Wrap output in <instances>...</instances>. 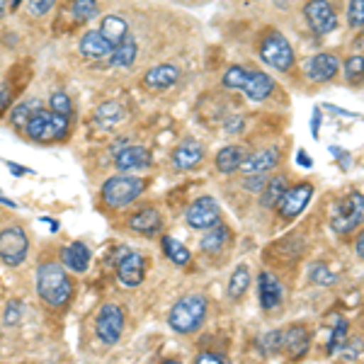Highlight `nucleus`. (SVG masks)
<instances>
[{
	"label": "nucleus",
	"instance_id": "f257e3e1",
	"mask_svg": "<svg viewBox=\"0 0 364 364\" xmlns=\"http://www.w3.org/2000/svg\"><path fill=\"white\" fill-rule=\"evenodd\" d=\"M37 294L54 309L66 306L73 296V282L61 262H44L37 269Z\"/></svg>",
	"mask_w": 364,
	"mask_h": 364
},
{
	"label": "nucleus",
	"instance_id": "f03ea898",
	"mask_svg": "<svg viewBox=\"0 0 364 364\" xmlns=\"http://www.w3.org/2000/svg\"><path fill=\"white\" fill-rule=\"evenodd\" d=\"M224 85L231 87V90H243V95L248 97L250 102H262V100H267L274 90V80L269 78L267 73L245 70L240 66H233L226 70Z\"/></svg>",
	"mask_w": 364,
	"mask_h": 364
},
{
	"label": "nucleus",
	"instance_id": "7ed1b4c3",
	"mask_svg": "<svg viewBox=\"0 0 364 364\" xmlns=\"http://www.w3.org/2000/svg\"><path fill=\"white\" fill-rule=\"evenodd\" d=\"M27 136L37 144H49V141H61L68 134V117L58 114L54 109H34L32 117L25 124Z\"/></svg>",
	"mask_w": 364,
	"mask_h": 364
},
{
	"label": "nucleus",
	"instance_id": "20e7f679",
	"mask_svg": "<svg viewBox=\"0 0 364 364\" xmlns=\"http://www.w3.org/2000/svg\"><path fill=\"white\" fill-rule=\"evenodd\" d=\"M204 316H207V299L199 296V294H190V296H182L173 309H170L168 323L173 331L182 333H195L199 326H202Z\"/></svg>",
	"mask_w": 364,
	"mask_h": 364
},
{
	"label": "nucleus",
	"instance_id": "39448f33",
	"mask_svg": "<svg viewBox=\"0 0 364 364\" xmlns=\"http://www.w3.org/2000/svg\"><path fill=\"white\" fill-rule=\"evenodd\" d=\"M146 190V182L139 178H129V175H114L102 185V199L107 207L122 209L132 204L141 192Z\"/></svg>",
	"mask_w": 364,
	"mask_h": 364
},
{
	"label": "nucleus",
	"instance_id": "423d86ee",
	"mask_svg": "<svg viewBox=\"0 0 364 364\" xmlns=\"http://www.w3.org/2000/svg\"><path fill=\"white\" fill-rule=\"evenodd\" d=\"M260 58L269 68L287 73L294 66V49L282 32H267L260 42Z\"/></svg>",
	"mask_w": 364,
	"mask_h": 364
},
{
	"label": "nucleus",
	"instance_id": "0eeeda50",
	"mask_svg": "<svg viewBox=\"0 0 364 364\" xmlns=\"http://www.w3.org/2000/svg\"><path fill=\"white\" fill-rule=\"evenodd\" d=\"M362 219H364V197L362 192H352V195H348L338 204L331 228L343 236V233H352L355 228H360Z\"/></svg>",
	"mask_w": 364,
	"mask_h": 364
},
{
	"label": "nucleus",
	"instance_id": "6e6552de",
	"mask_svg": "<svg viewBox=\"0 0 364 364\" xmlns=\"http://www.w3.org/2000/svg\"><path fill=\"white\" fill-rule=\"evenodd\" d=\"M29 252V238L22 226H8L0 233V260L10 267H17L25 262Z\"/></svg>",
	"mask_w": 364,
	"mask_h": 364
},
{
	"label": "nucleus",
	"instance_id": "1a4fd4ad",
	"mask_svg": "<svg viewBox=\"0 0 364 364\" xmlns=\"http://www.w3.org/2000/svg\"><path fill=\"white\" fill-rule=\"evenodd\" d=\"M95 331L105 345H114L122 338V333H124V311L117 304H105L97 314Z\"/></svg>",
	"mask_w": 364,
	"mask_h": 364
},
{
	"label": "nucleus",
	"instance_id": "9d476101",
	"mask_svg": "<svg viewBox=\"0 0 364 364\" xmlns=\"http://www.w3.org/2000/svg\"><path fill=\"white\" fill-rule=\"evenodd\" d=\"M314 197V185L311 182H299L294 187H287L284 195L279 197L277 209L284 221H294L304 209H306L309 199Z\"/></svg>",
	"mask_w": 364,
	"mask_h": 364
},
{
	"label": "nucleus",
	"instance_id": "9b49d317",
	"mask_svg": "<svg viewBox=\"0 0 364 364\" xmlns=\"http://www.w3.org/2000/svg\"><path fill=\"white\" fill-rule=\"evenodd\" d=\"M304 17L316 34H331L338 29V15L331 0H309L304 8Z\"/></svg>",
	"mask_w": 364,
	"mask_h": 364
},
{
	"label": "nucleus",
	"instance_id": "f8f14e48",
	"mask_svg": "<svg viewBox=\"0 0 364 364\" xmlns=\"http://www.w3.org/2000/svg\"><path fill=\"white\" fill-rule=\"evenodd\" d=\"M221 219V207L214 197H199L192 202V207L187 209V224L197 231H207L214 224H219Z\"/></svg>",
	"mask_w": 364,
	"mask_h": 364
},
{
	"label": "nucleus",
	"instance_id": "ddd939ff",
	"mask_svg": "<svg viewBox=\"0 0 364 364\" xmlns=\"http://www.w3.org/2000/svg\"><path fill=\"white\" fill-rule=\"evenodd\" d=\"M144 272H146V260L144 255L134 250L122 248L119 257H117V274H119L122 284L127 287H139L144 282Z\"/></svg>",
	"mask_w": 364,
	"mask_h": 364
},
{
	"label": "nucleus",
	"instance_id": "4468645a",
	"mask_svg": "<svg viewBox=\"0 0 364 364\" xmlns=\"http://www.w3.org/2000/svg\"><path fill=\"white\" fill-rule=\"evenodd\" d=\"M151 163H154V158L146 146H127V149L117 151L114 156L117 170H144L151 168Z\"/></svg>",
	"mask_w": 364,
	"mask_h": 364
},
{
	"label": "nucleus",
	"instance_id": "2eb2a0df",
	"mask_svg": "<svg viewBox=\"0 0 364 364\" xmlns=\"http://www.w3.org/2000/svg\"><path fill=\"white\" fill-rule=\"evenodd\" d=\"M279 149L277 146H269V149H262L257 151L255 156H248L243 161V166H240L238 170H243L245 175H265L269 173L272 168H277L279 163Z\"/></svg>",
	"mask_w": 364,
	"mask_h": 364
},
{
	"label": "nucleus",
	"instance_id": "dca6fc26",
	"mask_svg": "<svg viewBox=\"0 0 364 364\" xmlns=\"http://www.w3.org/2000/svg\"><path fill=\"white\" fill-rule=\"evenodd\" d=\"M129 228H132L134 233H141V236L151 238V236H158L163 228V216L161 211L156 207H146L141 209L139 214H134L132 219H129Z\"/></svg>",
	"mask_w": 364,
	"mask_h": 364
},
{
	"label": "nucleus",
	"instance_id": "f3484780",
	"mask_svg": "<svg viewBox=\"0 0 364 364\" xmlns=\"http://www.w3.org/2000/svg\"><path fill=\"white\" fill-rule=\"evenodd\" d=\"M338 70H340V61L333 54H316L306 66V73L314 83H328V80L336 78Z\"/></svg>",
	"mask_w": 364,
	"mask_h": 364
},
{
	"label": "nucleus",
	"instance_id": "a211bd4d",
	"mask_svg": "<svg viewBox=\"0 0 364 364\" xmlns=\"http://www.w3.org/2000/svg\"><path fill=\"white\" fill-rule=\"evenodd\" d=\"M180 78V70L173 63H161V66H154L151 70H146L144 75V87L146 90H166V87L175 85Z\"/></svg>",
	"mask_w": 364,
	"mask_h": 364
},
{
	"label": "nucleus",
	"instance_id": "6ab92c4d",
	"mask_svg": "<svg viewBox=\"0 0 364 364\" xmlns=\"http://www.w3.org/2000/svg\"><path fill=\"white\" fill-rule=\"evenodd\" d=\"M309 345H311V338L304 326H294L287 333H282V348H284L289 360H301L309 352Z\"/></svg>",
	"mask_w": 364,
	"mask_h": 364
},
{
	"label": "nucleus",
	"instance_id": "aec40b11",
	"mask_svg": "<svg viewBox=\"0 0 364 364\" xmlns=\"http://www.w3.org/2000/svg\"><path fill=\"white\" fill-rule=\"evenodd\" d=\"M257 291H260V306L265 311L277 309L282 304V284L272 272H260V277H257Z\"/></svg>",
	"mask_w": 364,
	"mask_h": 364
},
{
	"label": "nucleus",
	"instance_id": "412c9836",
	"mask_svg": "<svg viewBox=\"0 0 364 364\" xmlns=\"http://www.w3.org/2000/svg\"><path fill=\"white\" fill-rule=\"evenodd\" d=\"M202 158H204V146L199 144L197 139H185L178 149H175L173 163L178 170H192Z\"/></svg>",
	"mask_w": 364,
	"mask_h": 364
},
{
	"label": "nucleus",
	"instance_id": "4be33fe9",
	"mask_svg": "<svg viewBox=\"0 0 364 364\" xmlns=\"http://www.w3.org/2000/svg\"><path fill=\"white\" fill-rule=\"evenodd\" d=\"M80 54L87 56V58H109L114 46L107 42V39L100 34V29H92V32H85L83 39L78 44Z\"/></svg>",
	"mask_w": 364,
	"mask_h": 364
},
{
	"label": "nucleus",
	"instance_id": "5701e85b",
	"mask_svg": "<svg viewBox=\"0 0 364 364\" xmlns=\"http://www.w3.org/2000/svg\"><path fill=\"white\" fill-rule=\"evenodd\" d=\"M63 257V267L70 269V272H85L87 267H90V248H87L85 243H80V240H75V243L66 245V250L61 252Z\"/></svg>",
	"mask_w": 364,
	"mask_h": 364
},
{
	"label": "nucleus",
	"instance_id": "b1692460",
	"mask_svg": "<svg viewBox=\"0 0 364 364\" xmlns=\"http://www.w3.org/2000/svg\"><path fill=\"white\" fill-rule=\"evenodd\" d=\"M245 158H248V149H245V146L231 144V146H226V149H221L219 156H216V170L224 175H231L243 166Z\"/></svg>",
	"mask_w": 364,
	"mask_h": 364
},
{
	"label": "nucleus",
	"instance_id": "393cba45",
	"mask_svg": "<svg viewBox=\"0 0 364 364\" xmlns=\"http://www.w3.org/2000/svg\"><path fill=\"white\" fill-rule=\"evenodd\" d=\"M124 119H127V109H124V105H119V102H105V105H100L95 112V122L102 129H107V132L117 129Z\"/></svg>",
	"mask_w": 364,
	"mask_h": 364
},
{
	"label": "nucleus",
	"instance_id": "a878e982",
	"mask_svg": "<svg viewBox=\"0 0 364 364\" xmlns=\"http://www.w3.org/2000/svg\"><path fill=\"white\" fill-rule=\"evenodd\" d=\"M100 34H102V37L107 39V42L112 44V46H117L129 34V25H127L124 17L107 15V17H102V25H100Z\"/></svg>",
	"mask_w": 364,
	"mask_h": 364
},
{
	"label": "nucleus",
	"instance_id": "bb28decb",
	"mask_svg": "<svg viewBox=\"0 0 364 364\" xmlns=\"http://www.w3.org/2000/svg\"><path fill=\"white\" fill-rule=\"evenodd\" d=\"M207 236L202 238V250L204 252H209V255H219V250L226 245V240H228V228L221 224H214L211 228H207Z\"/></svg>",
	"mask_w": 364,
	"mask_h": 364
},
{
	"label": "nucleus",
	"instance_id": "cd10ccee",
	"mask_svg": "<svg viewBox=\"0 0 364 364\" xmlns=\"http://www.w3.org/2000/svg\"><path fill=\"white\" fill-rule=\"evenodd\" d=\"M109 58H112V66H122V68H129L134 63V58H136V42H134L132 37L122 39L119 44L112 49V54H109Z\"/></svg>",
	"mask_w": 364,
	"mask_h": 364
},
{
	"label": "nucleus",
	"instance_id": "c85d7f7f",
	"mask_svg": "<svg viewBox=\"0 0 364 364\" xmlns=\"http://www.w3.org/2000/svg\"><path fill=\"white\" fill-rule=\"evenodd\" d=\"M289 187V182H287L284 175H277V178H272L267 182L265 187H262V207L265 209H274L277 207V202H279V197L284 195V190Z\"/></svg>",
	"mask_w": 364,
	"mask_h": 364
},
{
	"label": "nucleus",
	"instance_id": "c756f323",
	"mask_svg": "<svg viewBox=\"0 0 364 364\" xmlns=\"http://www.w3.org/2000/svg\"><path fill=\"white\" fill-rule=\"evenodd\" d=\"M161 243H163V252L168 255L170 262H175V265H187V262H190V250H187V245H182L180 240L163 236Z\"/></svg>",
	"mask_w": 364,
	"mask_h": 364
},
{
	"label": "nucleus",
	"instance_id": "7c9ffc66",
	"mask_svg": "<svg viewBox=\"0 0 364 364\" xmlns=\"http://www.w3.org/2000/svg\"><path fill=\"white\" fill-rule=\"evenodd\" d=\"M250 284V272L245 265H238L236 269H233L231 274V282H228V296L231 299H240L245 294V289H248Z\"/></svg>",
	"mask_w": 364,
	"mask_h": 364
},
{
	"label": "nucleus",
	"instance_id": "2f4dec72",
	"mask_svg": "<svg viewBox=\"0 0 364 364\" xmlns=\"http://www.w3.org/2000/svg\"><path fill=\"white\" fill-rule=\"evenodd\" d=\"M70 13H73L75 22H90L100 15L97 0H73L70 3Z\"/></svg>",
	"mask_w": 364,
	"mask_h": 364
},
{
	"label": "nucleus",
	"instance_id": "473e14b6",
	"mask_svg": "<svg viewBox=\"0 0 364 364\" xmlns=\"http://www.w3.org/2000/svg\"><path fill=\"white\" fill-rule=\"evenodd\" d=\"M309 277H311L314 284H318V287H331V284H336V282H338V274H333L331 269H328V265H323V262L311 265Z\"/></svg>",
	"mask_w": 364,
	"mask_h": 364
},
{
	"label": "nucleus",
	"instance_id": "72a5a7b5",
	"mask_svg": "<svg viewBox=\"0 0 364 364\" xmlns=\"http://www.w3.org/2000/svg\"><path fill=\"white\" fill-rule=\"evenodd\" d=\"M348 331H350V323L345 318H338L336 328H333V336H331V345H328V355H333V352H338L343 348V343L348 340Z\"/></svg>",
	"mask_w": 364,
	"mask_h": 364
},
{
	"label": "nucleus",
	"instance_id": "f704fd0d",
	"mask_svg": "<svg viewBox=\"0 0 364 364\" xmlns=\"http://www.w3.org/2000/svg\"><path fill=\"white\" fill-rule=\"evenodd\" d=\"M34 105L37 102H20V105H15V109L10 112V122H13V127H17V129H25V124H27V119L32 117V112H34Z\"/></svg>",
	"mask_w": 364,
	"mask_h": 364
},
{
	"label": "nucleus",
	"instance_id": "c9c22d12",
	"mask_svg": "<svg viewBox=\"0 0 364 364\" xmlns=\"http://www.w3.org/2000/svg\"><path fill=\"white\" fill-rule=\"evenodd\" d=\"M348 22H350L352 29H362V25H364V0H350Z\"/></svg>",
	"mask_w": 364,
	"mask_h": 364
},
{
	"label": "nucleus",
	"instance_id": "e433bc0d",
	"mask_svg": "<svg viewBox=\"0 0 364 364\" xmlns=\"http://www.w3.org/2000/svg\"><path fill=\"white\" fill-rule=\"evenodd\" d=\"M49 105H51V109L58 112V114H66L68 117L70 112H73V102H70V97L63 90H56L54 95H51Z\"/></svg>",
	"mask_w": 364,
	"mask_h": 364
},
{
	"label": "nucleus",
	"instance_id": "4c0bfd02",
	"mask_svg": "<svg viewBox=\"0 0 364 364\" xmlns=\"http://www.w3.org/2000/svg\"><path fill=\"white\" fill-rule=\"evenodd\" d=\"M362 63H364V58L357 54V56H350L348 61H345V75H348V80L350 83H360L362 80Z\"/></svg>",
	"mask_w": 364,
	"mask_h": 364
},
{
	"label": "nucleus",
	"instance_id": "58836bf2",
	"mask_svg": "<svg viewBox=\"0 0 364 364\" xmlns=\"http://www.w3.org/2000/svg\"><path fill=\"white\" fill-rule=\"evenodd\" d=\"M260 348H262V355H274V352L282 350V333L279 331H272L267 333L265 338L260 340Z\"/></svg>",
	"mask_w": 364,
	"mask_h": 364
},
{
	"label": "nucleus",
	"instance_id": "ea45409f",
	"mask_svg": "<svg viewBox=\"0 0 364 364\" xmlns=\"http://www.w3.org/2000/svg\"><path fill=\"white\" fill-rule=\"evenodd\" d=\"M56 5V0H27V8L34 17H42Z\"/></svg>",
	"mask_w": 364,
	"mask_h": 364
},
{
	"label": "nucleus",
	"instance_id": "a19ab883",
	"mask_svg": "<svg viewBox=\"0 0 364 364\" xmlns=\"http://www.w3.org/2000/svg\"><path fill=\"white\" fill-rule=\"evenodd\" d=\"M22 318V304L20 301H10L5 309V326H17Z\"/></svg>",
	"mask_w": 364,
	"mask_h": 364
},
{
	"label": "nucleus",
	"instance_id": "79ce46f5",
	"mask_svg": "<svg viewBox=\"0 0 364 364\" xmlns=\"http://www.w3.org/2000/svg\"><path fill=\"white\" fill-rule=\"evenodd\" d=\"M340 350H343V352H340V355H343V360H360V355H362L360 340H355V343H352V340H345Z\"/></svg>",
	"mask_w": 364,
	"mask_h": 364
},
{
	"label": "nucleus",
	"instance_id": "37998d69",
	"mask_svg": "<svg viewBox=\"0 0 364 364\" xmlns=\"http://www.w3.org/2000/svg\"><path fill=\"white\" fill-rule=\"evenodd\" d=\"M10 100H13V87H10V83H3L0 85V117L10 107Z\"/></svg>",
	"mask_w": 364,
	"mask_h": 364
},
{
	"label": "nucleus",
	"instance_id": "c03bdc74",
	"mask_svg": "<svg viewBox=\"0 0 364 364\" xmlns=\"http://www.w3.org/2000/svg\"><path fill=\"white\" fill-rule=\"evenodd\" d=\"M262 185H265V175H245V187L250 192H260Z\"/></svg>",
	"mask_w": 364,
	"mask_h": 364
},
{
	"label": "nucleus",
	"instance_id": "a18cd8bd",
	"mask_svg": "<svg viewBox=\"0 0 364 364\" xmlns=\"http://www.w3.org/2000/svg\"><path fill=\"white\" fill-rule=\"evenodd\" d=\"M331 154L338 158L340 161V166H343V170H348L350 168V161H352V156L350 154H345L343 149H340V146H331Z\"/></svg>",
	"mask_w": 364,
	"mask_h": 364
},
{
	"label": "nucleus",
	"instance_id": "49530a36",
	"mask_svg": "<svg viewBox=\"0 0 364 364\" xmlns=\"http://www.w3.org/2000/svg\"><path fill=\"white\" fill-rule=\"evenodd\" d=\"M197 362L214 364V362H226V357H224V355H219V352H199V355H197Z\"/></svg>",
	"mask_w": 364,
	"mask_h": 364
},
{
	"label": "nucleus",
	"instance_id": "de8ad7c7",
	"mask_svg": "<svg viewBox=\"0 0 364 364\" xmlns=\"http://www.w3.org/2000/svg\"><path fill=\"white\" fill-rule=\"evenodd\" d=\"M311 134H314V139L321 136V109L316 107L314 114H311Z\"/></svg>",
	"mask_w": 364,
	"mask_h": 364
},
{
	"label": "nucleus",
	"instance_id": "09e8293b",
	"mask_svg": "<svg viewBox=\"0 0 364 364\" xmlns=\"http://www.w3.org/2000/svg\"><path fill=\"white\" fill-rule=\"evenodd\" d=\"M226 132H228V134L243 132V119H240V117H231V119L226 122Z\"/></svg>",
	"mask_w": 364,
	"mask_h": 364
},
{
	"label": "nucleus",
	"instance_id": "8fccbe9b",
	"mask_svg": "<svg viewBox=\"0 0 364 364\" xmlns=\"http://www.w3.org/2000/svg\"><path fill=\"white\" fill-rule=\"evenodd\" d=\"M8 168H10V173H13V175H32V170L17 166V163H8Z\"/></svg>",
	"mask_w": 364,
	"mask_h": 364
},
{
	"label": "nucleus",
	"instance_id": "3c124183",
	"mask_svg": "<svg viewBox=\"0 0 364 364\" xmlns=\"http://www.w3.org/2000/svg\"><path fill=\"white\" fill-rule=\"evenodd\" d=\"M296 161H299V166H301V168H311V158L306 156V151H299Z\"/></svg>",
	"mask_w": 364,
	"mask_h": 364
},
{
	"label": "nucleus",
	"instance_id": "603ef678",
	"mask_svg": "<svg viewBox=\"0 0 364 364\" xmlns=\"http://www.w3.org/2000/svg\"><path fill=\"white\" fill-rule=\"evenodd\" d=\"M362 245H364V238H362V233H360V236H357V257H360V260H362V255H364Z\"/></svg>",
	"mask_w": 364,
	"mask_h": 364
},
{
	"label": "nucleus",
	"instance_id": "864d4df0",
	"mask_svg": "<svg viewBox=\"0 0 364 364\" xmlns=\"http://www.w3.org/2000/svg\"><path fill=\"white\" fill-rule=\"evenodd\" d=\"M8 5H10V10H17L22 5V0H8Z\"/></svg>",
	"mask_w": 364,
	"mask_h": 364
}]
</instances>
